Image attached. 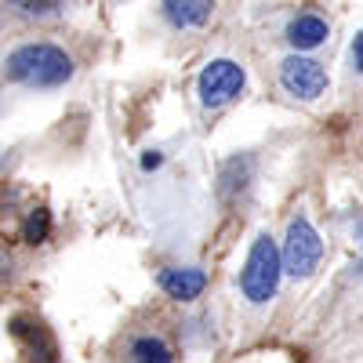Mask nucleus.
<instances>
[{"instance_id": "nucleus-2", "label": "nucleus", "mask_w": 363, "mask_h": 363, "mask_svg": "<svg viewBox=\"0 0 363 363\" xmlns=\"http://www.w3.org/2000/svg\"><path fill=\"white\" fill-rule=\"evenodd\" d=\"M280 277H284V255L277 247V240L269 233H258L251 251H247L244 269H240V294H244L251 306H265V301L277 298Z\"/></svg>"}, {"instance_id": "nucleus-3", "label": "nucleus", "mask_w": 363, "mask_h": 363, "mask_svg": "<svg viewBox=\"0 0 363 363\" xmlns=\"http://www.w3.org/2000/svg\"><path fill=\"white\" fill-rule=\"evenodd\" d=\"M280 255H284V272L294 277V280H309L313 272L320 269V262H323V240H320L316 225L306 215L291 218Z\"/></svg>"}, {"instance_id": "nucleus-10", "label": "nucleus", "mask_w": 363, "mask_h": 363, "mask_svg": "<svg viewBox=\"0 0 363 363\" xmlns=\"http://www.w3.org/2000/svg\"><path fill=\"white\" fill-rule=\"evenodd\" d=\"M131 363H174V359H171V349L160 338L142 335V338L131 342Z\"/></svg>"}, {"instance_id": "nucleus-12", "label": "nucleus", "mask_w": 363, "mask_h": 363, "mask_svg": "<svg viewBox=\"0 0 363 363\" xmlns=\"http://www.w3.org/2000/svg\"><path fill=\"white\" fill-rule=\"evenodd\" d=\"M352 69H356V73H363V29L352 37Z\"/></svg>"}, {"instance_id": "nucleus-6", "label": "nucleus", "mask_w": 363, "mask_h": 363, "mask_svg": "<svg viewBox=\"0 0 363 363\" xmlns=\"http://www.w3.org/2000/svg\"><path fill=\"white\" fill-rule=\"evenodd\" d=\"M203 287H207V272L196 265H186V269L171 265L160 272V291L174 301H196L203 294Z\"/></svg>"}, {"instance_id": "nucleus-11", "label": "nucleus", "mask_w": 363, "mask_h": 363, "mask_svg": "<svg viewBox=\"0 0 363 363\" xmlns=\"http://www.w3.org/2000/svg\"><path fill=\"white\" fill-rule=\"evenodd\" d=\"M51 233V215H48V207H33L29 211V218L22 225V236H26V244H44Z\"/></svg>"}, {"instance_id": "nucleus-14", "label": "nucleus", "mask_w": 363, "mask_h": 363, "mask_svg": "<svg viewBox=\"0 0 363 363\" xmlns=\"http://www.w3.org/2000/svg\"><path fill=\"white\" fill-rule=\"evenodd\" d=\"M160 160H164L160 153H145V157H142V167H145V171H153V167H160Z\"/></svg>"}, {"instance_id": "nucleus-13", "label": "nucleus", "mask_w": 363, "mask_h": 363, "mask_svg": "<svg viewBox=\"0 0 363 363\" xmlns=\"http://www.w3.org/2000/svg\"><path fill=\"white\" fill-rule=\"evenodd\" d=\"M18 8H22V11H48L51 0H18Z\"/></svg>"}, {"instance_id": "nucleus-9", "label": "nucleus", "mask_w": 363, "mask_h": 363, "mask_svg": "<svg viewBox=\"0 0 363 363\" xmlns=\"http://www.w3.org/2000/svg\"><path fill=\"white\" fill-rule=\"evenodd\" d=\"M327 37H330L327 18H320L313 11H306V15H298V18L287 22V44L294 51H313V48L327 44Z\"/></svg>"}, {"instance_id": "nucleus-4", "label": "nucleus", "mask_w": 363, "mask_h": 363, "mask_svg": "<svg viewBox=\"0 0 363 363\" xmlns=\"http://www.w3.org/2000/svg\"><path fill=\"white\" fill-rule=\"evenodd\" d=\"M247 84V73L240 62L233 58H215L200 69V80H196V91H200V102L207 109H218V106H229L240 91Z\"/></svg>"}, {"instance_id": "nucleus-7", "label": "nucleus", "mask_w": 363, "mask_h": 363, "mask_svg": "<svg viewBox=\"0 0 363 363\" xmlns=\"http://www.w3.org/2000/svg\"><path fill=\"white\" fill-rule=\"evenodd\" d=\"M11 335L26 345V352L40 359V363H55V338L51 330L40 320H29V316H15L11 320Z\"/></svg>"}, {"instance_id": "nucleus-5", "label": "nucleus", "mask_w": 363, "mask_h": 363, "mask_svg": "<svg viewBox=\"0 0 363 363\" xmlns=\"http://www.w3.org/2000/svg\"><path fill=\"white\" fill-rule=\"evenodd\" d=\"M280 87L287 91V95L301 99V102H313L327 91V69L316 62V58L301 55V51L287 55L280 62Z\"/></svg>"}, {"instance_id": "nucleus-1", "label": "nucleus", "mask_w": 363, "mask_h": 363, "mask_svg": "<svg viewBox=\"0 0 363 363\" xmlns=\"http://www.w3.org/2000/svg\"><path fill=\"white\" fill-rule=\"evenodd\" d=\"M4 77L26 87H58L73 77V58L58 44H22L8 55Z\"/></svg>"}, {"instance_id": "nucleus-8", "label": "nucleus", "mask_w": 363, "mask_h": 363, "mask_svg": "<svg viewBox=\"0 0 363 363\" xmlns=\"http://www.w3.org/2000/svg\"><path fill=\"white\" fill-rule=\"evenodd\" d=\"M218 0H160V8L174 29H203L215 15Z\"/></svg>"}, {"instance_id": "nucleus-15", "label": "nucleus", "mask_w": 363, "mask_h": 363, "mask_svg": "<svg viewBox=\"0 0 363 363\" xmlns=\"http://www.w3.org/2000/svg\"><path fill=\"white\" fill-rule=\"evenodd\" d=\"M352 240L363 247V215H359V218H356V225H352Z\"/></svg>"}]
</instances>
